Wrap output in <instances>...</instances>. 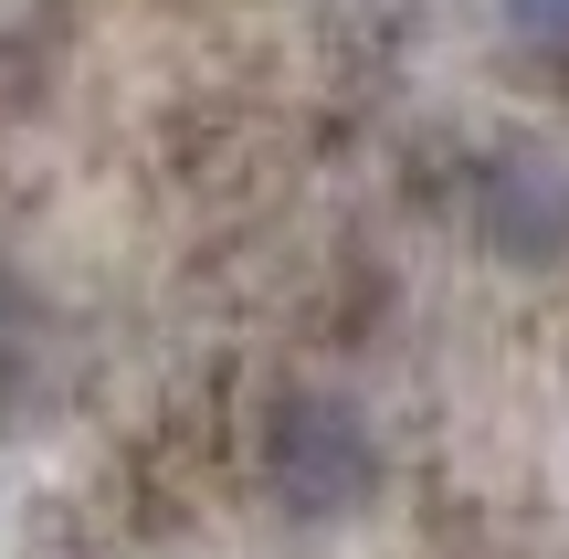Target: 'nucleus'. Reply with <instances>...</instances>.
<instances>
[{
	"mask_svg": "<svg viewBox=\"0 0 569 559\" xmlns=\"http://www.w3.org/2000/svg\"><path fill=\"white\" fill-rule=\"evenodd\" d=\"M264 486L296 518H348L380 486V433L338 391H284L274 422H264Z\"/></svg>",
	"mask_w": 569,
	"mask_h": 559,
	"instance_id": "obj_1",
	"label": "nucleus"
},
{
	"mask_svg": "<svg viewBox=\"0 0 569 559\" xmlns=\"http://www.w3.org/2000/svg\"><path fill=\"white\" fill-rule=\"evenodd\" d=\"M486 243L517 264L569 253V169L559 159H496L486 169Z\"/></svg>",
	"mask_w": 569,
	"mask_h": 559,
	"instance_id": "obj_2",
	"label": "nucleus"
},
{
	"mask_svg": "<svg viewBox=\"0 0 569 559\" xmlns=\"http://www.w3.org/2000/svg\"><path fill=\"white\" fill-rule=\"evenodd\" d=\"M507 21L528 42H549V53H569V0H507Z\"/></svg>",
	"mask_w": 569,
	"mask_h": 559,
	"instance_id": "obj_3",
	"label": "nucleus"
}]
</instances>
